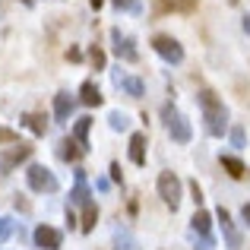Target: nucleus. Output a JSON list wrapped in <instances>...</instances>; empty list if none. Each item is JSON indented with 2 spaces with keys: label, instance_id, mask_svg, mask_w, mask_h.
Wrapping results in <instances>:
<instances>
[{
  "label": "nucleus",
  "instance_id": "nucleus-13",
  "mask_svg": "<svg viewBox=\"0 0 250 250\" xmlns=\"http://www.w3.org/2000/svg\"><path fill=\"white\" fill-rule=\"evenodd\" d=\"M146 133H133L130 136V162L133 165H146Z\"/></svg>",
  "mask_w": 250,
  "mask_h": 250
},
{
  "label": "nucleus",
  "instance_id": "nucleus-31",
  "mask_svg": "<svg viewBox=\"0 0 250 250\" xmlns=\"http://www.w3.org/2000/svg\"><path fill=\"white\" fill-rule=\"evenodd\" d=\"M111 181H124V174H121V165H117V162L111 165Z\"/></svg>",
  "mask_w": 250,
  "mask_h": 250
},
{
  "label": "nucleus",
  "instance_id": "nucleus-11",
  "mask_svg": "<svg viewBox=\"0 0 250 250\" xmlns=\"http://www.w3.org/2000/svg\"><path fill=\"white\" fill-rule=\"evenodd\" d=\"M200 0H155L159 13H193Z\"/></svg>",
  "mask_w": 250,
  "mask_h": 250
},
{
  "label": "nucleus",
  "instance_id": "nucleus-26",
  "mask_svg": "<svg viewBox=\"0 0 250 250\" xmlns=\"http://www.w3.org/2000/svg\"><path fill=\"white\" fill-rule=\"evenodd\" d=\"M244 143H247V133H244V127H231V146L244 149Z\"/></svg>",
  "mask_w": 250,
  "mask_h": 250
},
{
  "label": "nucleus",
  "instance_id": "nucleus-35",
  "mask_svg": "<svg viewBox=\"0 0 250 250\" xmlns=\"http://www.w3.org/2000/svg\"><path fill=\"white\" fill-rule=\"evenodd\" d=\"M22 3H25V6H32V3H35V0H22Z\"/></svg>",
  "mask_w": 250,
  "mask_h": 250
},
{
  "label": "nucleus",
  "instance_id": "nucleus-36",
  "mask_svg": "<svg viewBox=\"0 0 250 250\" xmlns=\"http://www.w3.org/2000/svg\"><path fill=\"white\" fill-rule=\"evenodd\" d=\"M228 3H238V0H228Z\"/></svg>",
  "mask_w": 250,
  "mask_h": 250
},
{
  "label": "nucleus",
  "instance_id": "nucleus-33",
  "mask_svg": "<svg viewBox=\"0 0 250 250\" xmlns=\"http://www.w3.org/2000/svg\"><path fill=\"white\" fill-rule=\"evenodd\" d=\"M89 3H92V10H98V6H102L104 0H89Z\"/></svg>",
  "mask_w": 250,
  "mask_h": 250
},
{
  "label": "nucleus",
  "instance_id": "nucleus-24",
  "mask_svg": "<svg viewBox=\"0 0 250 250\" xmlns=\"http://www.w3.org/2000/svg\"><path fill=\"white\" fill-rule=\"evenodd\" d=\"M13 231H16V222H13V219H6V215H0V244L13 238Z\"/></svg>",
  "mask_w": 250,
  "mask_h": 250
},
{
  "label": "nucleus",
  "instance_id": "nucleus-22",
  "mask_svg": "<svg viewBox=\"0 0 250 250\" xmlns=\"http://www.w3.org/2000/svg\"><path fill=\"white\" fill-rule=\"evenodd\" d=\"M108 124H111V130H117V133L130 130V117L124 114V111H111V114H108Z\"/></svg>",
  "mask_w": 250,
  "mask_h": 250
},
{
  "label": "nucleus",
  "instance_id": "nucleus-12",
  "mask_svg": "<svg viewBox=\"0 0 250 250\" xmlns=\"http://www.w3.org/2000/svg\"><path fill=\"white\" fill-rule=\"evenodd\" d=\"M114 85H121V89L127 92L130 98H140V95H143V83L136 80V76H127V73H121V70H114Z\"/></svg>",
  "mask_w": 250,
  "mask_h": 250
},
{
  "label": "nucleus",
  "instance_id": "nucleus-25",
  "mask_svg": "<svg viewBox=\"0 0 250 250\" xmlns=\"http://www.w3.org/2000/svg\"><path fill=\"white\" fill-rule=\"evenodd\" d=\"M89 61H92V67H95V70H104V51L102 48H92L89 51Z\"/></svg>",
  "mask_w": 250,
  "mask_h": 250
},
{
  "label": "nucleus",
  "instance_id": "nucleus-6",
  "mask_svg": "<svg viewBox=\"0 0 250 250\" xmlns=\"http://www.w3.org/2000/svg\"><path fill=\"white\" fill-rule=\"evenodd\" d=\"M111 44H114V54L121 57V61H127V63H136V61H140V51H136L133 38H130L127 32L111 29Z\"/></svg>",
  "mask_w": 250,
  "mask_h": 250
},
{
  "label": "nucleus",
  "instance_id": "nucleus-27",
  "mask_svg": "<svg viewBox=\"0 0 250 250\" xmlns=\"http://www.w3.org/2000/svg\"><path fill=\"white\" fill-rule=\"evenodd\" d=\"M114 6H117V10H130V13H140L143 10L140 0H114Z\"/></svg>",
  "mask_w": 250,
  "mask_h": 250
},
{
  "label": "nucleus",
  "instance_id": "nucleus-29",
  "mask_svg": "<svg viewBox=\"0 0 250 250\" xmlns=\"http://www.w3.org/2000/svg\"><path fill=\"white\" fill-rule=\"evenodd\" d=\"M0 143H16V133H13V130H3V127H0Z\"/></svg>",
  "mask_w": 250,
  "mask_h": 250
},
{
  "label": "nucleus",
  "instance_id": "nucleus-3",
  "mask_svg": "<svg viewBox=\"0 0 250 250\" xmlns=\"http://www.w3.org/2000/svg\"><path fill=\"white\" fill-rule=\"evenodd\" d=\"M25 181H29V187L35 190V193H54L61 184H57V177L51 174L44 165H29V171H25Z\"/></svg>",
  "mask_w": 250,
  "mask_h": 250
},
{
  "label": "nucleus",
  "instance_id": "nucleus-23",
  "mask_svg": "<svg viewBox=\"0 0 250 250\" xmlns=\"http://www.w3.org/2000/svg\"><path fill=\"white\" fill-rule=\"evenodd\" d=\"M95 219H98V209H95V203H85L83 206V231H92L95 228Z\"/></svg>",
  "mask_w": 250,
  "mask_h": 250
},
{
  "label": "nucleus",
  "instance_id": "nucleus-4",
  "mask_svg": "<svg viewBox=\"0 0 250 250\" xmlns=\"http://www.w3.org/2000/svg\"><path fill=\"white\" fill-rule=\"evenodd\" d=\"M181 177L174 174V171H162L159 174V196L165 200V206H171V209H177L181 206Z\"/></svg>",
  "mask_w": 250,
  "mask_h": 250
},
{
  "label": "nucleus",
  "instance_id": "nucleus-30",
  "mask_svg": "<svg viewBox=\"0 0 250 250\" xmlns=\"http://www.w3.org/2000/svg\"><path fill=\"white\" fill-rule=\"evenodd\" d=\"M190 193H193V203H196V206H200V203H203V190L196 187V181L190 184Z\"/></svg>",
  "mask_w": 250,
  "mask_h": 250
},
{
  "label": "nucleus",
  "instance_id": "nucleus-16",
  "mask_svg": "<svg viewBox=\"0 0 250 250\" xmlns=\"http://www.w3.org/2000/svg\"><path fill=\"white\" fill-rule=\"evenodd\" d=\"M89 130H92V117H80L76 127H73V140L80 143L85 152H89Z\"/></svg>",
  "mask_w": 250,
  "mask_h": 250
},
{
  "label": "nucleus",
  "instance_id": "nucleus-7",
  "mask_svg": "<svg viewBox=\"0 0 250 250\" xmlns=\"http://www.w3.org/2000/svg\"><path fill=\"white\" fill-rule=\"evenodd\" d=\"M32 238H35L38 250H61V244H63V234L57 231V228H51V225H38Z\"/></svg>",
  "mask_w": 250,
  "mask_h": 250
},
{
  "label": "nucleus",
  "instance_id": "nucleus-9",
  "mask_svg": "<svg viewBox=\"0 0 250 250\" xmlns=\"http://www.w3.org/2000/svg\"><path fill=\"white\" fill-rule=\"evenodd\" d=\"M32 155V146H22V143H19V146H10L3 152V159H0V171H13L19 165V162H25Z\"/></svg>",
  "mask_w": 250,
  "mask_h": 250
},
{
  "label": "nucleus",
  "instance_id": "nucleus-32",
  "mask_svg": "<svg viewBox=\"0 0 250 250\" xmlns=\"http://www.w3.org/2000/svg\"><path fill=\"white\" fill-rule=\"evenodd\" d=\"M241 219H244L247 225H250V203H244V209H241Z\"/></svg>",
  "mask_w": 250,
  "mask_h": 250
},
{
  "label": "nucleus",
  "instance_id": "nucleus-10",
  "mask_svg": "<svg viewBox=\"0 0 250 250\" xmlns=\"http://www.w3.org/2000/svg\"><path fill=\"white\" fill-rule=\"evenodd\" d=\"M73 108H76V98L70 95V92H57L54 95V117L57 121H70Z\"/></svg>",
  "mask_w": 250,
  "mask_h": 250
},
{
  "label": "nucleus",
  "instance_id": "nucleus-1",
  "mask_svg": "<svg viewBox=\"0 0 250 250\" xmlns=\"http://www.w3.org/2000/svg\"><path fill=\"white\" fill-rule=\"evenodd\" d=\"M196 102H200V108H203V121H206L209 136H225V130H228V108L222 104V98L215 95L212 89H200Z\"/></svg>",
  "mask_w": 250,
  "mask_h": 250
},
{
  "label": "nucleus",
  "instance_id": "nucleus-19",
  "mask_svg": "<svg viewBox=\"0 0 250 250\" xmlns=\"http://www.w3.org/2000/svg\"><path fill=\"white\" fill-rule=\"evenodd\" d=\"M222 168L228 171V174L234 177V181H241V177L247 174V168H244V162L241 159H234V155H222Z\"/></svg>",
  "mask_w": 250,
  "mask_h": 250
},
{
  "label": "nucleus",
  "instance_id": "nucleus-15",
  "mask_svg": "<svg viewBox=\"0 0 250 250\" xmlns=\"http://www.w3.org/2000/svg\"><path fill=\"white\" fill-rule=\"evenodd\" d=\"M190 228H193V234H209V228H212V215H209L206 209H196L193 219H190Z\"/></svg>",
  "mask_w": 250,
  "mask_h": 250
},
{
  "label": "nucleus",
  "instance_id": "nucleus-8",
  "mask_svg": "<svg viewBox=\"0 0 250 250\" xmlns=\"http://www.w3.org/2000/svg\"><path fill=\"white\" fill-rule=\"evenodd\" d=\"M219 222H222V234H225L228 250H241V231L234 228V222H231V215H228V209H222V206H219Z\"/></svg>",
  "mask_w": 250,
  "mask_h": 250
},
{
  "label": "nucleus",
  "instance_id": "nucleus-21",
  "mask_svg": "<svg viewBox=\"0 0 250 250\" xmlns=\"http://www.w3.org/2000/svg\"><path fill=\"white\" fill-rule=\"evenodd\" d=\"M114 244H117V250H136V238L127 231V228H117L114 231Z\"/></svg>",
  "mask_w": 250,
  "mask_h": 250
},
{
  "label": "nucleus",
  "instance_id": "nucleus-28",
  "mask_svg": "<svg viewBox=\"0 0 250 250\" xmlns=\"http://www.w3.org/2000/svg\"><path fill=\"white\" fill-rule=\"evenodd\" d=\"M212 247H215L212 234H200V241H196V247H193V250H212Z\"/></svg>",
  "mask_w": 250,
  "mask_h": 250
},
{
  "label": "nucleus",
  "instance_id": "nucleus-17",
  "mask_svg": "<svg viewBox=\"0 0 250 250\" xmlns=\"http://www.w3.org/2000/svg\"><path fill=\"white\" fill-rule=\"evenodd\" d=\"M70 203H76V206H85L89 200V187H85V174L83 171H76V187H73V196H70Z\"/></svg>",
  "mask_w": 250,
  "mask_h": 250
},
{
  "label": "nucleus",
  "instance_id": "nucleus-18",
  "mask_svg": "<svg viewBox=\"0 0 250 250\" xmlns=\"http://www.w3.org/2000/svg\"><path fill=\"white\" fill-rule=\"evenodd\" d=\"M83 152H85V149H83L76 140H63V143H61V149H57V155H61L63 162H76Z\"/></svg>",
  "mask_w": 250,
  "mask_h": 250
},
{
  "label": "nucleus",
  "instance_id": "nucleus-2",
  "mask_svg": "<svg viewBox=\"0 0 250 250\" xmlns=\"http://www.w3.org/2000/svg\"><path fill=\"white\" fill-rule=\"evenodd\" d=\"M162 121H165L168 136H171L174 143H190V136H193V130H190V121L174 108V104H165V108H162Z\"/></svg>",
  "mask_w": 250,
  "mask_h": 250
},
{
  "label": "nucleus",
  "instance_id": "nucleus-14",
  "mask_svg": "<svg viewBox=\"0 0 250 250\" xmlns=\"http://www.w3.org/2000/svg\"><path fill=\"white\" fill-rule=\"evenodd\" d=\"M80 102L89 104V108H98V104L104 102L102 92H98V85H95V80H85V83L80 85Z\"/></svg>",
  "mask_w": 250,
  "mask_h": 250
},
{
  "label": "nucleus",
  "instance_id": "nucleus-5",
  "mask_svg": "<svg viewBox=\"0 0 250 250\" xmlns=\"http://www.w3.org/2000/svg\"><path fill=\"white\" fill-rule=\"evenodd\" d=\"M152 48H155V54H159L162 61H168V63H181L184 61L181 42H177V38H171V35H155L152 38Z\"/></svg>",
  "mask_w": 250,
  "mask_h": 250
},
{
  "label": "nucleus",
  "instance_id": "nucleus-20",
  "mask_svg": "<svg viewBox=\"0 0 250 250\" xmlns=\"http://www.w3.org/2000/svg\"><path fill=\"white\" fill-rule=\"evenodd\" d=\"M22 124H25V127H29L35 136H44V133H48V121H44V114H25Z\"/></svg>",
  "mask_w": 250,
  "mask_h": 250
},
{
  "label": "nucleus",
  "instance_id": "nucleus-34",
  "mask_svg": "<svg viewBox=\"0 0 250 250\" xmlns=\"http://www.w3.org/2000/svg\"><path fill=\"white\" fill-rule=\"evenodd\" d=\"M244 32L250 35V16H244Z\"/></svg>",
  "mask_w": 250,
  "mask_h": 250
}]
</instances>
